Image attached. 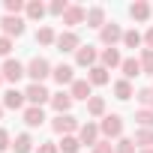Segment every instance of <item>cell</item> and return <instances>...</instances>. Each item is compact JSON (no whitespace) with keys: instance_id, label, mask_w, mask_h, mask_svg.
I'll return each instance as SVG.
<instances>
[{"instance_id":"obj_1","label":"cell","mask_w":153,"mask_h":153,"mask_svg":"<svg viewBox=\"0 0 153 153\" xmlns=\"http://www.w3.org/2000/svg\"><path fill=\"white\" fill-rule=\"evenodd\" d=\"M51 72H54V69L48 66L45 57H33V60L27 63V75L33 78V84H42V78H45V75H51Z\"/></svg>"},{"instance_id":"obj_2","label":"cell","mask_w":153,"mask_h":153,"mask_svg":"<svg viewBox=\"0 0 153 153\" xmlns=\"http://www.w3.org/2000/svg\"><path fill=\"white\" fill-rule=\"evenodd\" d=\"M99 129H102L105 138H120V132H123V117H120V114H108Z\"/></svg>"},{"instance_id":"obj_3","label":"cell","mask_w":153,"mask_h":153,"mask_svg":"<svg viewBox=\"0 0 153 153\" xmlns=\"http://www.w3.org/2000/svg\"><path fill=\"white\" fill-rule=\"evenodd\" d=\"M54 132H63V135H69V132H75L78 129V120H75L72 114H60V117H54Z\"/></svg>"},{"instance_id":"obj_4","label":"cell","mask_w":153,"mask_h":153,"mask_svg":"<svg viewBox=\"0 0 153 153\" xmlns=\"http://www.w3.org/2000/svg\"><path fill=\"white\" fill-rule=\"evenodd\" d=\"M48 96H51V93H48L42 84H30V87L24 90V99H27V102H33V105H39V108H42V102H45Z\"/></svg>"},{"instance_id":"obj_5","label":"cell","mask_w":153,"mask_h":153,"mask_svg":"<svg viewBox=\"0 0 153 153\" xmlns=\"http://www.w3.org/2000/svg\"><path fill=\"white\" fill-rule=\"evenodd\" d=\"M81 21H87V12H84L81 6H69V9L63 12V24H66V27H78Z\"/></svg>"},{"instance_id":"obj_6","label":"cell","mask_w":153,"mask_h":153,"mask_svg":"<svg viewBox=\"0 0 153 153\" xmlns=\"http://www.w3.org/2000/svg\"><path fill=\"white\" fill-rule=\"evenodd\" d=\"M75 60H78V66H90V69H93V63H96V48H93V45H81L78 51H75Z\"/></svg>"},{"instance_id":"obj_7","label":"cell","mask_w":153,"mask_h":153,"mask_svg":"<svg viewBox=\"0 0 153 153\" xmlns=\"http://www.w3.org/2000/svg\"><path fill=\"white\" fill-rule=\"evenodd\" d=\"M99 36H102V42H105L108 48H114V42H120V39H123V30H120L117 24H105Z\"/></svg>"},{"instance_id":"obj_8","label":"cell","mask_w":153,"mask_h":153,"mask_svg":"<svg viewBox=\"0 0 153 153\" xmlns=\"http://www.w3.org/2000/svg\"><path fill=\"white\" fill-rule=\"evenodd\" d=\"M21 75H27V72H24V66H21L18 60H6V63H3V78H6V81H18Z\"/></svg>"},{"instance_id":"obj_9","label":"cell","mask_w":153,"mask_h":153,"mask_svg":"<svg viewBox=\"0 0 153 153\" xmlns=\"http://www.w3.org/2000/svg\"><path fill=\"white\" fill-rule=\"evenodd\" d=\"M0 24H3L6 36H21V33H24V21H21L18 15H15V18H12V15H6V18L0 21Z\"/></svg>"},{"instance_id":"obj_10","label":"cell","mask_w":153,"mask_h":153,"mask_svg":"<svg viewBox=\"0 0 153 153\" xmlns=\"http://www.w3.org/2000/svg\"><path fill=\"white\" fill-rule=\"evenodd\" d=\"M51 105H54L60 114H69V108H72V93H63V90L54 93V96H51Z\"/></svg>"},{"instance_id":"obj_11","label":"cell","mask_w":153,"mask_h":153,"mask_svg":"<svg viewBox=\"0 0 153 153\" xmlns=\"http://www.w3.org/2000/svg\"><path fill=\"white\" fill-rule=\"evenodd\" d=\"M24 123H27V126H42V123H45V111H42L39 105H30V108L24 111Z\"/></svg>"},{"instance_id":"obj_12","label":"cell","mask_w":153,"mask_h":153,"mask_svg":"<svg viewBox=\"0 0 153 153\" xmlns=\"http://www.w3.org/2000/svg\"><path fill=\"white\" fill-rule=\"evenodd\" d=\"M96 135H99V126L96 123H84L78 129V141L81 144H96Z\"/></svg>"},{"instance_id":"obj_13","label":"cell","mask_w":153,"mask_h":153,"mask_svg":"<svg viewBox=\"0 0 153 153\" xmlns=\"http://www.w3.org/2000/svg\"><path fill=\"white\" fill-rule=\"evenodd\" d=\"M54 81L57 84H75V78H72V66H66V63H60V66H54Z\"/></svg>"},{"instance_id":"obj_14","label":"cell","mask_w":153,"mask_h":153,"mask_svg":"<svg viewBox=\"0 0 153 153\" xmlns=\"http://www.w3.org/2000/svg\"><path fill=\"white\" fill-rule=\"evenodd\" d=\"M57 48L60 51H78L81 45H78V36H75V33H60L57 36Z\"/></svg>"},{"instance_id":"obj_15","label":"cell","mask_w":153,"mask_h":153,"mask_svg":"<svg viewBox=\"0 0 153 153\" xmlns=\"http://www.w3.org/2000/svg\"><path fill=\"white\" fill-rule=\"evenodd\" d=\"M3 105H6V108H12V111H18V108L24 105V93H18L15 87H12V90H6V93H3Z\"/></svg>"},{"instance_id":"obj_16","label":"cell","mask_w":153,"mask_h":153,"mask_svg":"<svg viewBox=\"0 0 153 153\" xmlns=\"http://www.w3.org/2000/svg\"><path fill=\"white\" fill-rule=\"evenodd\" d=\"M120 69H123L126 81H129V78H135V75H141V60H135V57H126V60L120 63Z\"/></svg>"},{"instance_id":"obj_17","label":"cell","mask_w":153,"mask_h":153,"mask_svg":"<svg viewBox=\"0 0 153 153\" xmlns=\"http://www.w3.org/2000/svg\"><path fill=\"white\" fill-rule=\"evenodd\" d=\"M90 81H84V78H78V81H75L72 84V99H90Z\"/></svg>"},{"instance_id":"obj_18","label":"cell","mask_w":153,"mask_h":153,"mask_svg":"<svg viewBox=\"0 0 153 153\" xmlns=\"http://www.w3.org/2000/svg\"><path fill=\"white\" fill-rule=\"evenodd\" d=\"M120 63H123V60H120V51H117V48H105V51H102V66H105V69H114V66H120Z\"/></svg>"},{"instance_id":"obj_19","label":"cell","mask_w":153,"mask_h":153,"mask_svg":"<svg viewBox=\"0 0 153 153\" xmlns=\"http://www.w3.org/2000/svg\"><path fill=\"white\" fill-rule=\"evenodd\" d=\"M129 15H132L135 21H147V15H150V6H147V3H141V0H135V3L129 6Z\"/></svg>"},{"instance_id":"obj_20","label":"cell","mask_w":153,"mask_h":153,"mask_svg":"<svg viewBox=\"0 0 153 153\" xmlns=\"http://www.w3.org/2000/svg\"><path fill=\"white\" fill-rule=\"evenodd\" d=\"M102 24H105V9L102 6H93L87 12V27H102Z\"/></svg>"},{"instance_id":"obj_21","label":"cell","mask_w":153,"mask_h":153,"mask_svg":"<svg viewBox=\"0 0 153 153\" xmlns=\"http://www.w3.org/2000/svg\"><path fill=\"white\" fill-rule=\"evenodd\" d=\"M132 141H135V144H141L144 150H153V129H138Z\"/></svg>"},{"instance_id":"obj_22","label":"cell","mask_w":153,"mask_h":153,"mask_svg":"<svg viewBox=\"0 0 153 153\" xmlns=\"http://www.w3.org/2000/svg\"><path fill=\"white\" fill-rule=\"evenodd\" d=\"M87 81H90V84H105V81H108V69H105V66H93L90 75H87Z\"/></svg>"},{"instance_id":"obj_23","label":"cell","mask_w":153,"mask_h":153,"mask_svg":"<svg viewBox=\"0 0 153 153\" xmlns=\"http://www.w3.org/2000/svg\"><path fill=\"white\" fill-rule=\"evenodd\" d=\"M87 111H90L93 117L105 114V99H102V96H90V99H87Z\"/></svg>"},{"instance_id":"obj_24","label":"cell","mask_w":153,"mask_h":153,"mask_svg":"<svg viewBox=\"0 0 153 153\" xmlns=\"http://www.w3.org/2000/svg\"><path fill=\"white\" fill-rule=\"evenodd\" d=\"M12 147H15V153H30V150H33V138H30V135H18V138L12 141Z\"/></svg>"},{"instance_id":"obj_25","label":"cell","mask_w":153,"mask_h":153,"mask_svg":"<svg viewBox=\"0 0 153 153\" xmlns=\"http://www.w3.org/2000/svg\"><path fill=\"white\" fill-rule=\"evenodd\" d=\"M78 147H81V141H78V138L63 135V141H60V150H63V153H78Z\"/></svg>"},{"instance_id":"obj_26","label":"cell","mask_w":153,"mask_h":153,"mask_svg":"<svg viewBox=\"0 0 153 153\" xmlns=\"http://www.w3.org/2000/svg\"><path fill=\"white\" fill-rule=\"evenodd\" d=\"M123 45L135 51V48L141 45V33H138V30H126V33H123Z\"/></svg>"},{"instance_id":"obj_27","label":"cell","mask_w":153,"mask_h":153,"mask_svg":"<svg viewBox=\"0 0 153 153\" xmlns=\"http://www.w3.org/2000/svg\"><path fill=\"white\" fill-rule=\"evenodd\" d=\"M114 93H117V99H129V96H132V84L123 78V81H117V84H114Z\"/></svg>"},{"instance_id":"obj_28","label":"cell","mask_w":153,"mask_h":153,"mask_svg":"<svg viewBox=\"0 0 153 153\" xmlns=\"http://www.w3.org/2000/svg\"><path fill=\"white\" fill-rule=\"evenodd\" d=\"M135 120H138L144 129H153V111H150V108H141V111L135 114Z\"/></svg>"},{"instance_id":"obj_29","label":"cell","mask_w":153,"mask_h":153,"mask_svg":"<svg viewBox=\"0 0 153 153\" xmlns=\"http://www.w3.org/2000/svg\"><path fill=\"white\" fill-rule=\"evenodd\" d=\"M36 42H39V45H51V42H54V30H51V27H39Z\"/></svg>"},{"instance_id":"obj_30","label":"cell","mask_w":153,"mask_h":153,"mask_svg":"<svg viewBox=\"0 0 153 153\" xmlns=\"http://www.w3.org/2000/svg\"><path fill=\"white\" fill-rule=\"evenodd\" d=\"M138 99H141V105H144V108H150V111H153V87L138 90Z\"/></svg>"},{"instance_id":"obj_31","label":"cell","mask_w":153,"mask_h":153,"mask_svg":"<svg viewBox=\"0 0 153 153\" xmlns=\"http://www.w3.org/2000/svg\"><path fill=\"white\" fill-rule=\"evenodd\" d=\"M141 69L153 75V51L150 48H144V54H141Z\"/></svg>"},{"instance_id":"obj_32","label":"cell","mask_w":153,"mask_h":153,"mask_svg":"<svg viewBox=\"0 0 153 153\" xmlns=\"http://www.w3.org/2000/svg\"><path fill=\"white\" fill-rule=\"evenodd\" d=\"M27 15L36 21V18H42V15H45V6H42V3H27Z\"/></svg>"},{"instance_id":"obj_33","label":"cell","mask_w":153,"mask_h":153,"mask_svg":"<svg viewBox=\"0 0 153 153\" xmlns=\"http://www.w3.org/2000/svg\"><path fill=\"white\" fill-rule=\"evenodd\" d=\"M117 153H135V141L132 138H120L117 141Z\"/></svg>"},{"instance_id":"obj_34","label":"cell","mask_w":153,"mask_h":153,"mask_svg":"<svg viewBox=\"0 0 153 153\" xmlns=\"http://www.w3.org/2000/svg\"><path fill=\"white\" fill-rule=\"evenodd\" d=\"M66 9H69V3H66V0H54V3H51V12H54V15H63Z\"/></svg>"},{"instance_id":"obj_35","label":"cell","mask_w":153,"mask_h":153,"mask_svg":"<svg viewBox=\"0 0 153 153\" xmlns=\"http://www.w3.org/2000/svg\"><path fill=\"white\" fill-rule=\"evenodd\" d=\"M9 51H12V39H9V36H0V54L6 57Z\"/></svg>"},{"instance_id":"obj_36","label":"cell","mask_w":153,"mask_h":153,"mask_svg":"<svg viewBox=\"0 0 153 153\" xmlns=\"http://www.w3.org/2000/svg\"><path fill=\"white\" fill-rule=\"evenodd\" d=\"M21 9H24V3H21V0H6V12H15V15H18Z\"/></svg>"},{"instance_id":"obj_37","label":"cell","mask_w":153,"mask_h":153,"mask_svg":"<svg viewBox=\"0 0 153 153\" xmlns=\"http://www.w3.org/2000/svg\"><path fill=\"white\" fill-rule=\"evenodd\" d=\"M36 153H57V144H54V141H45V144H39Z\"/></svg>"},{"instance_id":"obj_38","label":"cell","mask_w":153,"mask_h":153,"mask_svg":"<svg viewBox=\"0 0 153 153\" xmlns=\"http://www.w3.org/2000/svg\"><path fill=\"white\" fill-rule=\"evenodd\" d=\"M93 153H111V144L108 141H96L93 144Z\"/></svg>"},{"instance_id":"obj_39","label":"cell","mask_w":153,"mask_h":153,"mask_svg":"<svg viewBox=\"0 0 153 153\" xmlns=\"http://www.w3.org/2000/svg\"><path fill=\"white\" fill-rule=\"evenodd\" d=\"M6 147H12V144H9V132L0 129V150H6Z\"/></svg>"},{"instance_id":"obj_40","label":"cell","mask_w":153,"mask_h":153,"mask_svg":"<svg viewBox=\"0 0 153 153\" xmlns=\"http://www.w3.org/2000/svg\"><path fill=\"white\" fill-rule=\"evenodd\" d=\"M144 42H147V45H150V51H153V27L147 30V36H144Z\"/></svg>"},{"instance_id":"obj_41","label":"cell","mask_w":153,"mask_h":153,"mask_svg":"<svg viewBox=\"0 0 153 153\" xmlns=\"http://www.w3.org/2000/svg\"><path fill=\"white\" fill-rule=\"evenodd\" d=\"M141 153H153V150H141Z\"/></svg>"},{"instance_id":"obj_42","label":"cell","mask_w":153,"mask_h":153,"mask_svg":"<svg viewBox=\"0 0 153 153\" xmlns=\"http://www.w3.org/2000/svg\"><path fill=\"white\" fill-rule=\"evenodd\" d=\"M0 84H3V75H0Z\"/></svg>"},{"instance_id":"obj_43","label":"cell","mask_w":153,"mask_h":153,"mask_svg":"<svg viewBox=\"0 0 153 153\" xmlns=\"http://www.w3.org/2000/svg\"><path fill=\"white\" fill-rule=\"evenodd\" d=\"M0 117H3V108H0Z\"/></svg>"}]
</instances>
